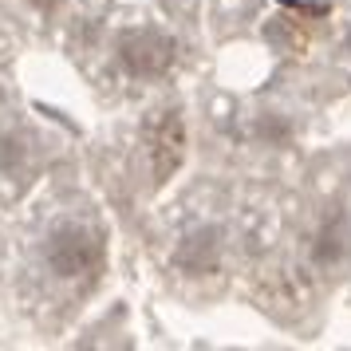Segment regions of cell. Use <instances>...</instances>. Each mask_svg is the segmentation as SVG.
<instances>
[{
  "instance_id": "obj_6",
  "label": "cell",
  "mask_w": 351,
  "mask_h": 351,
  "mask_svg": "<svg viewBox=\"0 0 351 351\" xmlns=\"http://www.w3.org/2000/svg\"><path fill=\"white\" fill-rule=\"evenodd\" d=\"M32 4H36V8H44V4H48V0H32Z\"/></svg>"
},
{
  "instance_id": "obj_4",
  "label": "cell",
  "mask_w": 351,
  "mask_h": 351,
  "mask_svg": "<svg viewBox=\"0 0 351 351\" xmlns=\"http://www.w3.org/2000/svg\"><path fill=\"white\" fill-rule=\"evenodd\" d=\"M348 249H351V241L343 233V225H328L316 237V245H312V256H316L319 269H335V265H343Z\"/></svg>"
},
{
  "instance_id": "obj_3",
  "label": "cell",
  "mask_w": 351,
  "mask_h": 351,
  "mask_svg": "<svg viewBox=\"0 0 351 351\" xmlns=\"http://www.w3.org/2000/svg\"><path fill=\"white\" fill-rule=\"evenodd\" d=\"M217 256H221V233H217L213 225L190 229L174 249L178 269H186V272H209L213 265H217Z\"/></svg>"
},
{
  "instance_id": "obj_2",
  "label": "cell",
  "mask_w": 351,
  "mask_h": 351,
  "mask_svg": "<svg viewBox=\"0 0 351 351\" xmlns=\"http://www.w3.org/2000/svg\"><path fill=\"white\" fill-rule=\"evenodd\" d=\"M119 56H123L127 71H134V75H158V71H166V67L174 64V44L162 32L146 28V32H130L123 40Z\"/></svg>"
},
{
  "instance_id": "obj_1",
  "label": "cell",
  "mask_w": 351,
  "mask_h": 351,
  "mask_svg": "<svg viewBox=\"0 0 351 351\" xmlns=\"http://www.w3.org/2000/svg\"><path fill=\"white\" fill-rule=\"evenodd\" d=\"M44 261L51 276L60 280H80L103 265V237L80 221H60L44 241Z\"/></svg>"
},
{
  "instance_id": "obj_5",
  "label": "cell",
  "mask_w": 351,
  "mask_h": 351,
  "mask_svg": "<svg viewBox=\"0 0 351 351\" xmlns=\"http://www.w3.org/2000/svg\"><path fill=\"white\" fill-rule=\"evenodd\" d=\"M20 158H24V146L12 143V138H4V143H0V170H12Z\"/></svg>"
}]
</instances>
